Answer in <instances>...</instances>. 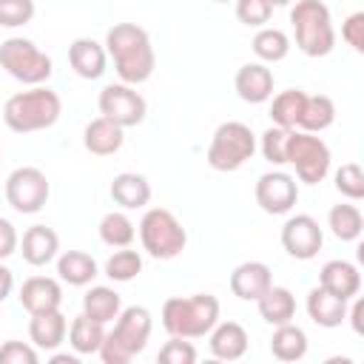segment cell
Returning a JSON list of instances; mask_svg holds the SVG:
<instances>
[{
    "instance_id": "cell-1",
    "label": "cell",
    "mask_w": 364,
    "mask_h": 364,
    "mask_svg": "<svg viewBox=\"0 0 364 364\" xmlns=\"http://www.w3.org/2000/svg\"><path fill=\"white\" fill-rule=\"evenodd\" d=\"M105 51L114 60L119 82L139 85L145 82L156 68V54L151 46V37L136 23H114L105 34Z\"/></svg>"
},
{
    "instance_id": "cell-2",
    "label": "cell",
    "mask_w": 364,
    "mask_h": 364,
    "mask_svg": "<svg viewBox=\"0 0 364 364\" xmlns=\"http://www.w3.org/2000/svg\"><path fill=\"white\" fill-rule=\"evenodd\" d=\"M63 114V100L57 91L46 85H31L28 91H17L3 105V122L14 134H34L51 128Z\"/></svg>"
},
{
    "instance_id": "cell-3",
    "label": "cell",
    "mask_w": 364,
    "mask_h": 364,
    "mask_svg": "<svg viewBox=\"0 0 364 364\" xmlns=\"http://www.w3.org/2000/svg\"><path fill=\"white\" fill-rule=\"evenodd\" d=\"M151 330H154L151 310L142 304H131V307L119 310V316L114 318V330L105 333L97 355L105 364H128L134 355H139L145 350Z\"/></svg>"
},
{
    "instance_id": "cell-4",
    "label": "cell",
    "mask_w": 364,
    "mask_h": 364,
    "mask_svg": "<svg viewBox=\"0 0 364 364\" xmlns=\"http://www.w3.org/2000/svg\"><path fill=\"white\" fill-rule=\"evenodd\" d=\"M219 321V299L210 293L171 296L162 304V327L179 338H202Z\"/></svg>"
},
{
    "instance_id": "cell-5",
    "label": "cell",
    "mask_w": 364,
    "mask_h": 364,
    "mask_svg": "<svg viewBox=\"0 0 364 364\" xmlns=\"http://www.w3.org/2000/svg\"><path fill=\"white\" fill-rule=\"evenodd\" d=\"M290 23L296 34V48L307 57H327L336 48V28L330 9L321 0H293Z\"/></svg>"
},
{
    "instance_id": "cell-6",
    "label": "cell",
    "mask_w": 364,
    "mask_h": 364,
    "mask_svg": "<svg viewBox=\"0 0 364 364\" xmlns=\"http://www.w3.org/2000/svg\"><path fill=\"white\" fill-rule=\"evenodd\" d=\"M139 242L142 250L159 262L176 259L188 245V230L168 208H151L139 219Z\"/></svg>"
},
{
    "instance_id": "cell-7",
    "label": "cell",
    "mask_w": 364,
    "mask_h": 364,
    "mask_svg": "<svg viewBox=\"0 0 364 364\" xmlns=\"http://www.w3.org/2000/svg\"><path fill=\"white\" fill-rule=\"evenodd\" d=\"M253 154H256V134L250 131V125L239 119H228L213 131L205 159L213 171L230 173L239 171Z\"/></svg>"
},
{
    "instance_id": "cell-8",
    "label": "cell",
    "mask_w": 364,
    "mask_h": 364,
    "mask_svg": "<svg viewBox=\"0 0 364 364\" xmlns=\"http://www.w3.org/2000/svg\"><path fill=\"white\" fill-rule=\"evenodd\" d=\"M0 68L23 85H43L51 77L54 63L31 40L9 37V40L0 43Z\"/></svg>"
},
{
    "instance_id": "cell-9",
    "label": "cell",
    "mask_w": 364,
    "mask_h": 364,
    "mask_svg": "<svg viewBox=\"0 0 364 364\" xmlns=\"http://www.w3.org/2000/svg\"><path fill=\"white\" fill-rule=\"evenodd\" d=\"M287 162L296 168L299 182L318 185L330 173L333 154H330V148H327V142L321 136L293 128L290 131V139H287Z\"/></svg>"
},
{
    "instance_id": "cell-10",
    "label": "cell",
    "mask_w": 364,
    "mask_h": 364,
    "mask_svg": "<svg viewBox=\"0 0 364 364\" xmlns=\"http://www.w3.org/2000/svg\"><path fill=\"white\" fill-rule=\"evenodd\" d=\"M48 196H51L48 176L34 165L14 168L6 179V202L17 213H40L46 208Z\"/></svg>"
},
{
    "instance_id": "cell-11",
    "label": "cell",
    "mask_w": 364,
    "mask_h": 364,
    "mask_svg": "<svg viewBox=\"0 0 364 364\" xmlns=\"http://www.w3.org/2000/svg\"><path fill=\"white\" fill-rule=\"evenodd\" d=\"M97 105H100V114L108 117L111 122H117L119 128H134L148 114L145 97L134 85H128V82H111V85H105L100 91Z\"/></svg>"
},
{
    "instance_id": "cell-12",
    "label": "cell",
    "mask_w": 364,
    "mask_h": 364,
    "mask_svg": "<svg viewBox=\"0 0 364 364\" xmlns=\"http://www.w3.org/2000/svg\"><path fill=\"white\" fill-rule=\"evenodd\" d=\"M256 205L270 216H284L299 202V182L284 171H267L256 182Z\"/></svg>"
},
{
    "instance_id": "cell-13",
    "label": "cell",
    "mask_w": 364,
    "mask_h": 364,
    "mask_svg": "<svg viewBox=\"0 0 364 364\" xmlns=\"http://www.w3.org/2000/svg\"><path fill=\"white\" fill-rule=\"evenodd\" d=\"M321 245H324V233L310 213H296L282 225V247L287 250V256L299 262H310L318 256Z\"/></svg>"
},
{
    "instance_id": "cell-14",
    "label": "cell",
    "mask_w": 364,
    "mask_h": 364,
    "mask_svg": "<svg viewBox=\"0 0 364 364\" xmlns=\"http://www.w3.org/2000/svg\"><path fill=\"white\" fill-rule=\"evenodd\" d=\"M228 284H230V293H233L236 299H242V301H256V299L273 284V273H270V267H267L264 262L250 259V262H242V264L233 267Z\"/></svg>"
},
{
    "instance_id": "cell-15",
    "label": "cell",
    "mask_w": 364,
    "mask_h": 364,
    "mask_svg": "<svg viewBox=\"0 0 364 364\" xmlns=\"http://www.w3.org/2000/svg\"><path fill=\"white\" fill-rule=\"evenodd\" d=\"M233 88H236L239 100H245L250 105L267 102L273 97V71L264 63H245L233 77Z\"/></svg>"
},
{
    "instance_id": "cell-16",
    "label": "cell",
    "mask_w": 364,
    "mask_h": 364,
    "mask_svg": "<svg viewBox=\"0 0 364 364\" xmlns=\"http://www.w3.org/2000/svg\"><path fill=\"white\" fill-rule=\"evenodd\" d=\"M17 299L28 310V316L46 313V310H60V304H63V287L51 276H31V279H26L20 284V296Z\"/></svg>"
},
{
    "instance_id": "cell-17",
    "label": "cell",
    "mask_w": 364,
    "mask_h": 364,
    "mask_svg": "<svg viewBox=\"0 0 364 364\" xmlns=\"http://www.w3.org/2000/svg\"><path fill=\"white\" fill-rule=\"evenodd\" d=\"M68 63H71L77 77L100 80L105 74V65H108V51H105L102 43H97L91 37H77L68 46Z\"/></svg>"
},
{
    "instance_id": "cell-18",
    "label": "cell",
    "mask_w": 364,
    "mask_h": 364,
    "mask_svg": "<svg viewBox=\"0 0 364 364\" xmlns=\"http://www.w3.org/2000/svg\"><path fill=\"white\" fill-rule=\"evenodd\" d=\"M318 284H321L324 290H330L333 296L350 301V299L358 296V290H361V273H358V267H355L353 262H347V259H330V262H324L321 270H318Z\"/></svg>"
},
{
    "instance_id": "cell-19",
    "label": "cell",
    "mask_w": 364,
    "mask_h": 364,
    "mask_svg": "<svg viewBox=\"0 0 364 364\" xmlns=\"http://www.w3.org/2000/svg\"><path fill=\"white\" fill-rule=\"evenodd\" d=\"M210 336V355L219 358V361H239L245 353H247V330L239 324V321H216L213 330L208 333Z\"/></svg>"
},
{
    "instance_id": "cell-20",
    "label": "cell",
    "mask_w": 364,
    "mask_h": 364,
    "mask_svg": "<svg viewBox=\"0 0 364 364\" xmlns=\"http://www.w3.org/2000/svg\"><path fill=\"white\" fill-rule=\"evenodd\" d=\"M20 253L31 267H43L57 259L60 253V236L46 225H31L20 239Z\"/></svg>"
},
{
    "instance_id": "cell-21",
    "label": "cell",
    "mask_w": 364,
    "mask_h": 364,
    "mask_svg": "<svg viewBox=\"0 0 364 364\" xmlns=\"http://www.w3.org/2000/svg\"><path fill=\"white\" fill-rule=\"evenodd\" d=\"M307 316L313 318V324L324 327V330H333V327H341L347 321V301L333 296L330 290H324L321 284L313 287L307 293Z\"/></svg>"
},
{
    "instance_id": "cell-22",
    "label": "cell",
    "mask_w": 364,
    "mask_h": 364,
    "mask_svg": "<svg viewBox=\"0 0 364 364\" xmlns=\"http://www.w3.org/2000/svg\"><path fill=\"white\" fill-rule=\"evenodd\" d=\"M125 128H119L117 122H111L108 117H97V119H91L88 125H85V131H82V145H85V151L88 154H94V156H111V154H117L119 148H122V142H125V134H122Z\"/></svg>"
},
{
    "instance_id": "cell-23",
    "label": "cell",
    "mask_w": 364,
    "mask_h": 364,
    "mask_svg": "<svg viewBox=\"0 0 364 364\" xmlns=\"http://www.w3.org/2000/svg\"><path fill=\"white\" fill-rule=\"evenodd\" d=\"M65 336H68V321H65L63 310L34 313L28 321V338L40 350H57L65 341Z\"/></svg>"
},
{
    "instance_id": "cell-24",
    "label": "cell",
    "mask_w": 364,
    "mask_h": 364,
    "mask_svg": "<svg viewBox=\"0 0 364 364\" xmlns=\"http://www.w3.org/2000/svg\"><path fill=\"white\" fill-rule=\"evenodd\" d=\"M111 199L122 208V210H136V208H145L151 202V182L142 176V173H134V171H122L111 179Z\"/></svg>"
},
{
    "instance_id": "cell-25",
    "label": "cell",
    "mask_w": 364,
    "mask_h": 364,
    "mask_svg": "<svg viewBox=\"0 0 364 364\" xmlns=\"http://www.w3.org/2000/svg\"><path fill=\"white\" fill-rule=\"evenodd\" d=\"M100 267H97V259L85 250H65L57 256V276L60 282L71 284V287H85L97 279Z\"/></svg>"
},
{
    "instance_id": "cell-26",
    "label": "cell",
    "mask_w": 364,
    "mask_h": 364,
    "mask_svg": "<svg viewBox=\"0 0 364 364\" xmlns=\"http://www.w3.org/2000/svg\"><path fill=\"white\" fill-rule=\"evenodd\" d=\"M256 307H259V316L267 321V324H287L293 321L296 316V296L282 287V284H270L259 299H256Z\"/></svg>"
},
{
    "instance_id": "cell-27",
    "label": "cell",
    "mask_w": 364,
    "mask_h": 364,
    "mask_svg": "<svg viewBox=\"0 0 364 364\" xmlns=\"http://www.w3.org/2000/svg\"><path fill=\"white\" fill-rule=\"evenodd\" d=\"M119 310H122V299H119V293H117L114 287H108V284H94V287H88L85 296H82V313L91 316V318L100 321V324L114 321V318L119 316Z\"/></svg>"
},
{
    "instance_id": "cell-28",
    "label": "cell",
    "mask_w": 364,
    "mask_h": 364,
    "mask_svg": "<svg viewBox=\"0 0 364 364\" xmlns=\"http://www.w3.org/2000/svg\"><path fill=\"white\" fill-rule=\"evenodd\" d=\"M270 353L279 361H301L307 355V333L293 321L276 324L270 336Z\"/></svg>"
},
{
    "instance_id": "cell-29",
    "label": "cell",
    "mask_w": 364,
    "mask_h": 364,
    "mask_svg": "<svg viewBox=\"0 0 364 364\" xmlns=\"http://www.w3.org/2000/svg\"><path fill=\"white\" fill-rule=\"evenodd\" d=\"M102 338H105V324L94 321V318L85 316V313H80V316L68 324V344H71V350H74L77 355H94V353L100 350Z\"/></svg>"
},
{
    "instance_id": "cell-30",
    "label": "cell",
    "mask_w": 364,
    "mask_h": 364,
    "mask_svg": "<svg viewBox=\"0 0 364 364\" xmlns=\"http://www.w3.org/2000/svg\"><path fill=\"white\" fill-rule=\"evenodd\" d=\"M333 122H336V102H333L327 94H313V97L307 94L304 111H301V119H299V131L321 134V131H327Z\"/></svg>"
},
{
    "instance_id": "cell-31",
    "label": "cell",
    "mask_w": 364,
    "mask_h": 364,
    "mask_svg": "<svg viewBox=\"0 0 364 364\" xmlns=\"http://www.w3.org/2000/svg\"><path fill=\"white\" fill-rule=\"evenodd\" d=\"M327 228L333 230L336 239H341V242H355V239L361 236V230H364V216H361L358 205H353V202H338V205H333L330 213H327Z\"/></svg>"
},
{
    "instance_id": "cell-32",
    "label": "cell",
    "mask_w": 364,
    "mask_h": 364,
    "mask_svg": "<svg viewBox=\"0 0 364 364\" xmlns=\"http://www.w3.org/2000/svg\"><path fill=\"white\" fill-rule=\"evenodd\" d=\"M304 100L307 94L301 88H287V91H279L270 102V119L273 125L279 128H299V119H301V111H304Z\"/></svg>"
},
{
    "instance_id": "cell-33",
    "label": "cell",
    "mask_w": 364,
    "mask_h": 364,
    "mask_svg": "<svg viewBox=\"0 0 364 364\" xmlns=\"http://www.w3.org/2000/svg\"><path fill=\"white\" fill-rule=\"evenodd\" d=\"M250 46H253V54L262 63H279L290 54V37L282 28H273V26H262Z\"/></svg>"
},
{
    "instance_id": "cell-34",
    "label": "cell",
    "mask_w": 364,
    "mask_h": 364,
    "mask_svg": "<svg viewBox=\"0 0 364 364\" xmlns=\"http://www.w3.org/2000/svg\"><path fill=\"white\" fill-rule=\"evenodd\" d=\"M134 236H136V225L128 219V213L111 210L100 219V239L108 247H131Z\"/></svg>"
},
{
    "instance_id": "cell-35",
    "label": "cell",
    "mask_w": 364,
    "mask_h": 364,
    "mask_svg": "<svg viewBox=\"0 0 364 364\" xmlns=\"http://www.w3.org/2000/svg\"><path fill=\"white\" fill-rule=\"evenodd\" d=\"M102 270H105V276L111 282H131V279H136L142 273V256L136 250H131V247H119L105 259Z\"/></svg>"
},
{
    "instance_id": "cell-36",
    "label": "cell",
    "mask_w": 364,
    "mask_h": 364,
    "mask_svg": "<svg viewBox=\"0 0 364 364\" xmlns=\"http://www.w3.org/2000/svg\"><path fill=\"white\" fill-rule=\"evenodd\" d=\"M287 139H290V128H279V125H270L262 139H259V151L262 156L270 162V165H287Z\"/></svg>"
},
{
    "instance_id": "cell-37",
    "label": "cell",
    "mask_w": 364,
    "mask_h": 364,
    "mask_svg": "<svg viewBox=\"0 0 364 364\" xmlns=\"http://www.w3.org/2000/svg\"><path fill=\"white\" fill-rule=\"evenodd\" d=\"M336 191L341 196H347L350 202L364 199V171L358 162H344L336 171Z\"/></svg>"
},
{
    "instance_id": "cell-38",
    "label": "cell",
    "mask_w": 364,
    "mask_h": 364,
    "mask_svg": "<svg viewBox=\"0 0 364 364\" xmlns=\"http://www.w3.org/2000/svg\"><path fill=\"white\" fill-rule=\"evenodd\" d=\"M34 0H0V26L3 28H20L31 23L34 17Z\"/></svg>"
},
{
    "instance_id": "cell-39",
    "label": "cell",
    "mask_w": 364,
    "mask_h": 364,
    "mask_svg": "<svg viewBox=\"0 0 364 364\" xmlns=\"http://www.w3.org/2000/svg\"><path fill=\"white\" fill-rule=\"evenodd\" d=\"M156 361H162V364H193L196 361V347L188 338L171 336V341H165L159 347Z\"/></svg>"
},
{
    "instance_id": "cell-40",
    "label": "cell",
    "mask_w": 364,
    "mask_h": 364,
    "mask_svg": "<svg viewBox=\"0 0 364 364\" xmlns=\"http://www.w3.org/2000/svg\"><path fill=\"white\" fill-rule=\"evenodd\" d=\"M270 14H273L270 0H236V17L245 26L262 28L264 23H270Z\"/></svg>"
},
{
    "instance_id": "cell-41",
    "label": "cell",
    "mask_w": 364,
    "mask_h": 364,
    "mask_svg": "<svg viewBox=\"0 0 364 364\" xmlns=\"http://www.w3.org/2000/svg\"><path fill=\"white\" fill-rule=\"evenodd\" d=\"M37 361H40L37 350L26 341L9 338L0 344V364H37Z\"/></svg>"
},
{
    "instance_id": "cell-42",
    "label": "cell",
    "mask_w": 364,
    "mask_h": 364,
    "mask_svg": "<svg viewBox=\"0 0 364 364\" xmlns=\"http://www.w3.org/2000/svg\"><path fill=\"white\" fill-rule=\"evenodd\" d=\"M341 40L353 48V51H364V11H353L344 23H341Z\"/></svg>"
},
{
    "instance_id": "cell-43",
    "label": "cell",
    "mask_w": 364,
    "mask_h": 364,
    "mask_svg": "<svg viewBox=\"0 0 364 364\" xmlns=\"http://www.w3.org/2000/svg\"><path fill=\"white\" fill-rule=\"evenodd\" d=\"M17 247H20V236H17L14 225H11L9 219H3V216H0V262H3V259H9Z\"/></svg>"
},
{
    "instance_id": "cell-44",
    "label": "cell",
    "mask_w": 364,
    "mask_h": 364,
    "mask_svg": "<svg viewBox=\"0 0 364 364\" xmlns=\"http://www.w3.org/2000/svg\"><path fill=\"white\" fill-rule=\"evenodd\" d=\"M347 318H350V324H353V330L361 336L364 333V301L358 299V296H353L350 301H347Z\"/></svg>"
},
{
    "instance_id": "cell-45",
    "label": "cell",
    "mask_w": 364,
    "mask_h": 364,
    "mask_svg": "<svg viewBox=\"0 0 364 364\" xmlns=\"http://www.w3.org/2000/svg\"><path fill=\"white\" fill-rule=\"evenodd\" d=\"M11 290H14V273L0 262V301H6Z\"/></svg>"
},
{
    "instance_id": "cell-46",
    "label": "cell",
    "mask_w": 364,
    "mask_h": 364,
    "mask_svg": "<svg viewBox=\"0 0 364 364\" xmlns=\"http://www.w3.org/2000/svg\"><path fill=\"white\" fill-rule=\"evenodd\" d=\"M51 364H77V355H68V353H57V355H51Z\"/></svg>"
},
{
    "instance_id": "cell-47",
    "label": "cell",
    "mask_w": 364,
    "mask_h": 364,
    "mask_svg": "<svg viewBox=\"0 0 364 364\" xmlns=\"http://www.w3.org/2000/svg\"><path fill=\"white\" fill-rule=\"evenodd\" d=\"M270 3H273V6H290L293 0H270Z\"/></svg>"
},
{
    "instance_id": "cell-48",
    "label": "cell",
    "mask_w": 364,
    "mask_h": 364,
    "mask_svg": "<svg viewBox=\"0 0 364 364\" xmlns=\"http://www.w3.org/2000/svg\"><path fill=\"white\" fill-rule=\"evenodd\" d=\"M216 3H228V0H216Z\"/></svg>"
},
{
    "instance_id": "cell-49",
    "label": "cell",
    "mask_w": 364,
    "mask_h": 364,
    "mask_svg": "<svg viewBox=\"0 0 364 364\" xmlns=\"http://www.w3.org/2000/svg\"><path fill=\"white\" fill-rule=\"evenodd\" d=\"M0 162H3V154H0Z\"/></svg>"
}]
</instances>
